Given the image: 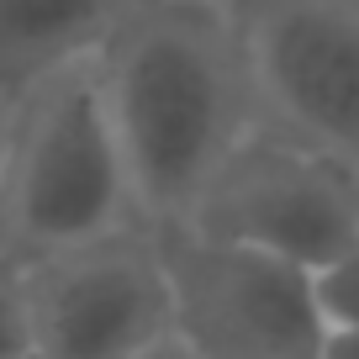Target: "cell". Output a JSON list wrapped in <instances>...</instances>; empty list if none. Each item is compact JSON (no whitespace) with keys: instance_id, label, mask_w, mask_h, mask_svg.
<instances>
[{"instance_id":"277c9868","label":"cell","mask_w":359,"mask_h":359,"mask_svg":"<svg viewBox=\"0 0 359 359\" xmlns=\"http://www.w3.org/2000/svg\"><path fill=\"white\" fill-rule=\"evenodd\" d=\"M185 222L323 269L359 243V169L259 122Z\"/></svg>"},{"instance_id":"8fae6325","label":"cell","mask_w":359,"mask_h":359,"mask_svg":"<svg viewBox=\"0 0 359 359\" xmlns=\"http://www.w3.org/2000/svg\"><path fill=\"white\" fill-rule=\"evenodd\" d=\"M137 359H201V354H196V348H185V344H180L175 333H169V338H158L154 348H143Z\"/></svg>"},{"instance_id":"ba28073f","label":"cell","mask_w":359,"mask_h":359,"mask_svg":"<svg viewBox=\"0 0 359 359\" xmlns=\"http://www.w3.org/2000/svg\"><path fill=\"white\" fill-rule=\"evenodd\" d=\"M0 359H32V306H27V259L0 243Z\"/></svg>"},{"instance_id":"8992f818","label":"cell","mask_w":359,"mask_h":359,"mask_svg":"<svg viewBox=\"0 0 359 359\" xmlns=\"http://www.w3.org/2000/svg\"><path fill=\"white\" fill-rule=\"evenodd\" d=\"M269 127L359 169V0H233Z\"/></svg>"},{"instance_id":"3957f363","label":"cell","mask_w":359,"mask_h":359,"mask_svg":"<svg viewBox=\"0 0 359 359\" xmlns=\"http://www.w3.org/2000/svg\"><path fill=\"white\" fill-rule=\"evenodd\" d=\"M169 280V333L201 359H317L327 317L317 269L191 222L154 227Z\"/></svg>"},{"instance_id":"4fadbf2b","label":"cell","mask_w":359,"mask_h":359,"mask_svg":"<svg viewBox=\"0 0 359 359\" xmlns=\"http://www.w3.org/2000/svg\"><path fill=\"white\" fill-rule=\"evenodd\" d=\"M32 359H37V354H32Z\"/></svg>"},{"instance_id":"6da1fadb","label":"cell","mask_w":359,"mask_h":359,"mask_svg":"<svg viewBox=\"0 0 359 359\" xmlns=\"http://www.w3.org/2000/svg\"><path fill=\"white\" fill-rule=\"evenodd\" d=\"M95 79L148 227L185 222L264 122L233 0H122Z\"/></svg>"},{"instance_id":"7c38bea8","label":"cell","mask_w":359,"mask_h":359,"mask_svg":"<svg viewBox=\"0 0 359 359\" xmlns=\"http://www.w3.org/2000/svg\"><path fill=\"white\" fill-rule=\"evenodd\" d=\"M6 143H11V106H0V196H6Z\"/></svg>"},{"instance_id":"52a82bcc","label":"cell","mask_w":359,"mask_h":359,"mask_svg":"<svg viewBox=\"0 0 359 359\" xmlns=\"http://www.w3.org/2000/svg\"><path fill=\"white\" fill-rule=\"evenodd\" d=\"M122 0H0V106L95 58Z\"/></svg>"},{"instance_id":"30bf717a","label":"cell","mask_w":359,"mask_h":359,"mask_svg":"<svg viewBox=\"0 0 359 359\" xmlns=\"http://www.w3.org/2000/svg\"><path fill=\"white\" fill-rule=\"evenodd\" d=\"M317 359H359V327H327Z\"/></svg>"},{"instance_id":"7a4b0ae2","label":"cell","mask_w":359,"mask_h":359,"mask_svg":"<svg viewBox=\"0 0 359 359\" xmlns=\"http://www.w3.org/2000/svg\"><path fill=\"white\" fill-rule=\"evenodd\" d=\"M137 222L143 212L95 79V58L58 69L11 106L0 243L37 259Z\"/></svg>"},{"instance_id":"5b68a950","label":"cell","mask_w":359,"mask_h":359,"mask_svg":"<svg viewBox=\"0 0 359 359\" xmlns=\"http://www.w3.org/2000/svg\"><path fill=\"white\" fill-rule=\"evenodd\" d=\"M37 359H137L169 338V280L148 222L27 259Z\"/></svg>"},{"instance_id":"9c48e42d","label":"cell","mask_w":359,"mask_h":359,"mask_svg":"<svg viewBox=\"0 0 359 359\" xmlns=\"http://www.w3.org/2000/svg\"><path fill=\"white\" fill-rule=\"evenodd\" d=\"M317 302L327 327H359V243L317 269Z\"/></svg>"}]
</instances>
